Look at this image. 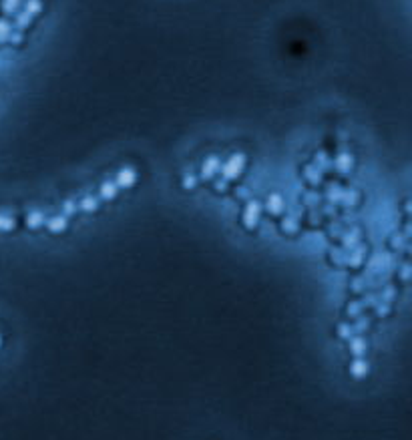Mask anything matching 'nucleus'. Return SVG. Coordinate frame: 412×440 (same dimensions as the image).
Returning a JSON list of instances; mask_svg holds the SVG:
<instances>
[{
  "mask_svg": "<svg viewBox=\"0 0 412 440\" xmlns=\"http://www.w3.org/2000/svg\"><path fill=\"white\" fill-rule=\"evenodd\" d=\"M352 370H354V376H358V378H360V376H364L366 372H368V366H366L364 362H356V364L352 366Z\"/></svg>",
  "mask_w": 412,
  "mask_h": 440,
  "instance_id": "obj_1",
  "label": "nucleus"
}]
</instances>
